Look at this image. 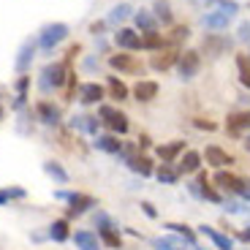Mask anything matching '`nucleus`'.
Listing matches in <instances>:
<instances>
[{
  "label": "nucleus",
  "instance_id": "nucleus-22",
  "mask_svg": "<svg viewBox=\"0 0 250 250\" xmlns=\"http://www.w3.org/2000/svg\"><path fill=\"white\" fill-rule=\"evenodd\" d=\"M133 22H136V27L142 33H158V19H155V14H150V11H136L133 14Z\"/></svg>",
  "mask_w": 250,
  "mask_h": 250
},
{
  "label": "nucleus",
  "instance_id": "nucleus-16",
  "mask_svg": "<svg viewBox=\"0 0 250 250\" xmlns=\"http://www.w3.org/2000/svg\"><path fill=\"white\" fill-rule=\"evenodd\" d=\"M201 169V155L196 150H185L180 158V166H177V171L180 174H196V171Z\"/></svg>",
  "mask_w": 250,
  "mask_h": 250
},
{
  "label": "nucleus",
  "instance_id": "nucleus-40",
  "mask_svg": "<svg viewBox=\"0 0 250 250\" xmlns=\"http://www.w3.org/2000/svg\"><path fill=\"white\" fill-rule=\"evenodd\" d=\"M188 36H190V27H188V25L185 27H182V25L174 27V41H182V38H188Z\"/></svg>",
  "mask_w": 250,
  "mask_h": 250
},
{
  "label": "nucleus",
  "instance_id": "nucleus-19",
  "mask_svg": "<svg viewBox=\"0 0 250 250\" xmlns=\"http://www.w3.org/2000/svg\"><path fill=\"white\" fill-rule=\"evenodd\" d=\"M199 234H204V237H209L215 245H218V250H234V239L226 237V234L215 231L212 226H199Z\"/></svg>",
  "mask_w": 250,
  "mask_h": 250
},
{
  "label": "nucleus",
  "instance_id": "nucleus-12",
  "mask_svg": "<svg viewBox=\"0 0 250 250\" xmlns=\"http://www.w3.org/2000/svg\"><path fill=\"white\" fill-rule=\"evenodd\" d=\"M226 131L231 136H242V133L250 131V112H237V114H229L226 120Z\"/></svg>",
  "mask_w": 250,
  "mask_h": 250
},
{
  "label": "nucleus",
  "instance_id": "nucleus-33",
  "mask_svg": "<svg viewBox=\"0 0 250 250\" xmlns=\"http://www.w3.org/2000/svg\"><path fill=\"white\" fill-rule=\"evenodd\" d=\"M163 229H169V231H174V234H180L182 239H185L188 245H196V234L188 229V226H182V223H166Z\"/></svg>",
  "mask_w": 250,
  "mask_h": 250
},
{
  "label": "nucleus",
  "instance_id": "nucleus-13",
  "mask_svg": "<svg viewBox=\"0 0 250 250\" xmlns=\"http://www.w3.org/2000/svg\"><path fill=\"white\" fill-rule=\"evenodd\" d=\"M71 239H74L76 250H101V237L87 229H79L76 234H71Z\"/></svg>",
  "mask_w": 250,
  "mask_h": 250
},
{
  "label": "nucleus",
  "instance_id": "nucleus-29",
  "mask_svg": "<svg viewBox=\"0 0 250 250\" xmlns=\"http://www.w3.org/2000/svg\"><path fill=\"white\" fill-rule=\"evenodd\" d=\"M237 74H239V82L250 90V57L248 55H237Z\"/></svg>",
  "mask_w": 250,
  "mask_h": 250
},
{
  "label": "nucleus",
  "instance_id": "nucleus-21",
  "mask_svg": "<svg viewBox=\"0 0 250 250\" xmlns=\"http://www.w3.org/2000/svg\"><path fill=\"white\" fill-rule=\"evenodd\" d=\"M123 161H125V166H128V169L136 171V174H142V177H150L152 171H155V169H152V161L147 155H142V158L133 155V158H123Z\"/></svg>",
  "mask_w": 250,
  "mask_h": 250
},
{
  "label": "nucleus",
  "instance_id": "nucleus-46",
  "mask_svg": "<svg viewBox=\"0 0 250 250\" xmlns=\"http://www.w3.org/2000/svg\"><path fill=\"white\" fill-rule=\"evenodd\" d=\"M242 144H245V150L250 152V133H248V136H245V142H242Z\"/></svg>",
  "mask_w": 250,
  "mask_h": 250
},
{
  "label": "nucleus",
  "instance_id": "nucleus-20",
  "mask_svg": "<svg viewBox=\"0 0 250 250\" xmlns=\"http://www.w3.org/2000/svg\"><path fill=\"white\" fill-rule=\"evenodd\" d=\"M95 150H104V152H109V155H123V142H120L117 136H95Z\"/></svg>",
  "mask_w": 250,
  "mask_h": 250
},
{
  "label": "nucleus",
  "instance_id": "nucleus-34",
  "mask_svg": "<svg viewBox=\"0 0 250 250\" xmlns=\"http://www.w3.org/2000/svg\"><path fill=\"white\" fill-rule=\"evenodd\" d=\"M109 93H112V98H117V101L128 98V87H125L117 76H109Z\"/></svg>",
  "mask_w": 250,
  "mask_h": 250
},
{
  "label": "nucleus",
  "instance_id": "nucleus-3",
  "mask_svg": "<svg viewBox=\"0 0 250 250\" xmlns=\"http://www.w3.org/2000/svg\"><path fill=\"white\" fill-rule=\"evenodd\" d=\"M68 65L65 62H49L44 71H41V90L49 93V90H60L65 82H68Z\"/></svg>",
  "mask_w": 250,
  "mask_h": 250
},
{
  "label": "nucleus",
  "instance_id": "nucleus-4",
  "mask_svg": "<svg viewBox=\"0 0 250 250\" xmlns=\"http://www.w3.org/2000/svg\"><path fill=\"white\" fill-rule=\"evenodd\" d=\"M57 199H65L68 201V218H79L90 209V207H98V201L93 196H84V193H55Z\"/></svg>",
  "mask_w": 250,
  "mask_h": 250
},
{
  "label": "nucleus",
  "instance_id": "nucleus-35",
  "mask_svg": "<svg viewBox=\"0 0 250 250\" xmlns=\"http://www.w3.org/2000/svg\"><path fill=\"white\" fill-rule=\"evenodd\" d=\"M128 17H131V6H128V3H120V6L112 8L109 22H112V25H117V22H123V19H128Z\"/></svg>",
  "mask_w": 250,
  "mask_h": 250
},
{
  "label": "nucleus",
  "instance_id": "nucleus-11",
  "mask_svg": "<svg viewBox=\"0 0 250 250\" xmlns=\"http://www.w3.org/2000/svg\"><path fill=\"white\" fill-rule=\"evenodd\" d=\"M215 182H218V188L220 190H226V193H234V196H239L242 193V177H237V174H229V171H223L220 169L218 174H215Z\"/></svg>",
  "mask_w": 250,
  "mask_h": 250
},
{
  "label": "nucleus",
  "instance_id": "nucleus-5",
  "mask_svg": "<svg viewBox=\"0 0 250 250\" xmlns=\"http://www.w3.org/2000/svg\"><path fill=\"white\" fill-rule=\"evenodd\" d=\"M201 68V55L196 49H188L180 52V60H177V71H180V79H193Z\"/></svg>",
  "mask_w": 250,
  "mask_h": 250
},
{
  "label": "nucleus",
  "instance_id": "nucleus-10",
  "mask_svg": "<svg viewBox=\"0 0 250 250\" xmlns=\"http://www.w3.org/2000/svg\"><path fill=\"white\" fill-rule=\"evenodd\" d=\"M204 161L209 163V166H215V169H226V166H231V163H234V155H229L226 150H220V147L209 144V147L204 150Z\"/></svg>",
  "mask_w": 250,
  "mask_h": 250
},
{
  "label": "nucleus",
  "instance_id": "nucleus-1",
  "mask_svg": "<svg viewBox=\"0 0 250 250\" xmlns=\"http://www.w3.org/2000/svg\"><path fill=\"white\" fill-rule=\"evenodd\" d=\"M65 38H68V25H65V22H52V25L41 27V33H38L36 41H38V46L49 55L57 44H62V41H65Z\"/></svg>",
  "mask_w": 250,
  "mask_h": 250
},
{
  "label": "nucleus",
  "instance_id": "nucleus-41",
  "mask_svg": "<svg viewBox=\"0 0 250 250\" xmlns=\"http://www.w3.org/2000/svg\"><path fill=\"white\" fill-rule=\"evenodd\" d=\"M142 209H144V215H147V218H158V212H155V207H152L150 201H142Z\"/></svg>",
  "mask_w": 250,
  "mask_h": 250
},
{
  "label": "nucleus",
  "instance_id": "nucleus-18",
  "mask_svg": "<svg viewBox=\"0 0 250 250\" xmlns=\"http://www.w3.org/2000/svg\"><path fill=\"white\" fill-rule=\"evenodd\" d=\"M36 46H38V41H33V38H27L25 44H22L19 57H17V71H27V68H30L33 57H36Z\"/></svg>",
  "mask_w": 250,
  "mask_h": 250
},
{
  "label": "nucleus",
  "instance_id": "nucleus-2",
  "mask_svg": "<svg viewBox=\"0 0 250 250\" xmlns=\"http://www.w3.org/2000/svg\"><path fill=\"white\" fill-rule=\"evenodd\" d=\"M98 120L104 125H106L112 133H128V128H131V120H128V114L120 112L117 106H109V104H104V106L98 109Z\"/></svg>",
  "mask_w": 250,
  "mask_h": 250
},
{
  "label": "nucleus",
  "instance_id": "nucleus-7",
  "mask_svg": "<svg viewBox=\"0 0 250 250\" xmlns=\"http://www.w3.org/2000/svg\"><path fill=\"white\" fill-rule=\"evenodd\" d=\"M158 93H161V84L152 82V79H142V82H136V87H133V98H136L139 104H150V101H155Z\"/></svg>",
  "mask_w": 250,
  "mask_h": 250
},
{
  "label": "nucleus",
  "instance_id": "nucleus-39",
  "mask_svg": "<svg viewBox=\"0 0 250 250\" xmlns=\"http://www.w3.org/2000/svg\"><path fill=\"white\" fill-rule=\"evenodd\" d=\"M193 125L199 128V131H215V128H218V125L212 123V120H201V117H196V120H193Z\"/></svg>",
  "mask_w": 250,
  "mask_h": 250
},
{
  "label": "nucleus",
  "instance_id": "nucleus-47",
  "mask_svg": "<svg viewBox=\"0 0 250 250\" xmlns=\"http://www.w3.org/2000/svg\"><path fill=\"white\" fill-rule=\"evenodd\" d=\"M196 250H201V248H196Z\"/></svg>",
  "mask_w": 250,
  "mask_h": 250
},
{
  "label": "nucleus",
  "instance_id": "nucleus-27",
  "mask_svg": "<svg viewBox=\"0 0 250 250\" xmlns=\"http://www.w3.org/2000/svg\"><path fill=\"white\" fill-rule=\"evenodd\" d=\"M166 46V38L161 33H144L142 36V49H152V52H163Z\"/></svg>",
  "mask_w": 250,
  "mask_h": 250
},
{
  "label": "nucleus",
  "instance_id": "nucleus-44",
  "mask_svg": "<svg viewBox=\"0 0 250 250\" xmlns=\"http://www.w3.org/2000/svg\"><path fill=\"white\" fill-rule=\"evenodd\" d=\"M90 30H93L95 36H101V30H104V22H93V25H90Z\"/></svg>",
  "mask_w": 250,
  "mask_h": 250
},
{
  "label": "nucleus",
  "instance_id": "nucleus-25",
  "mask_svg": "<svg viewBox=\"0 0 250 250\" xmlns=\"http://www.w3.org/2000/svg\"><path fill=\"white\" fill-rule=\"evenodd\" d=\"M98 237H101V245H106L112 250H123V237H120L117 229H98Z\"/></svg>",
  "mask_w": 250,
  "mask_h": 250
},
{
  "label": "nucleus",
  "instance_id": "nucleus-15",
  "mask_svg": "<svg viewBox=\"0 0 250 250\" xmlns=\"http://www.w3.org/2000/svg\"><path fill=\"white\" fill-rule=\"evenodd\" d=\"M36 114L44 125H57L60 123V109L52 104V101H38L36 104Z\"/></svg>",
  "mask_w": 250,
  "mask_h": 250
},
{
  "label": "nucleus",
  "instance_id": "nucleus-6",
  "mask_svg": "<svg viewBox=\"0 0 250 250\" xmlns=\"http://www.w3.org/2000/svg\"><path fill=\"white\" fill-rule=\"evenodd\" d=\"M114 44L125 52H139L142 49V36H139L136 30H131V27H120V30L114 33Z\"/></svg>",
  "mask_w": 250,
  "mask_h": 250
},
{
  "label": "nucleus",
  "instance_id": "nucleus-30",
  "mask_svg": "<svg viewBox=\"0 0 250 250\" xmlns=\"http://www.w3.org/2000/svg\"><path fill=\"white\" fill-rule=\"evenodd\" d=\"M152 8H155V19H158V22H163V25H171V22H174L171 6L166 3V0H158V3H155Z\"/></svg>",
  "mask_w": 250,
  "mask_h": 250
},
{
  "label": "nucleus",
  "instance_id": "nucleus-31",
  "mask_svg": "<svg viewBox=\"0 0 250 250\" xmlns=\"http://www.w3.org/2000/svg\"><path fill=\"white\" fill-rule=\"evenodd\" d=\"M155 177H158V182H163V185H174V182L180 180V171L171 169L169 163H163L161 169L155 171Z\"/></svg>",
  "mask_w": 250,
  "mask_h": 250
},
{
  "label": "nucleus",
  "instance_id": "nucleus-26",
  "mask_svg": "<svg viewBox=\"0 0 250 250\" xmlns=\"http://www.w3.org/2000/svg\"><path fill=\"white\" fill-rule=\"evenodd\" d=\"M49 237L55 239V242H65V239L71 237V229H68V220L65 218H60V220H55V223L49 226Z\"/></svg>",
  "mask_w": 250,
  "mask_h": 250
},
{
  "label": "nucleus",
  "instance_id": "nucleus-17",
  "mask_svg": "<svg viewBox=\"0 0 250 250\" xmlns=\"http://www.w3.org/2000/svg\"><path fill=\"white\" fill-rule=\"evenodd\" d=\"M104 98V87H101L98 82H84L79 87V101L82 104H98Z\"/></svg>",
  "mask_w": 250,
  "mask_h": 250
},
{
  "label": "nucleus",
  "instance_id": "nucleus-42",
  "mask_svg": "<svg viewBox=\"0 0 250 250\" xmlns=\"http://www.w3.org/2000/svg\"><path fill=\"white\" fill-rule=\"evenodd\" d=\"M239 38H242V41H248V38H250V25H248V22L239 27Z\"/></svg>",
  "mask_w": 250,
  "mask_h": 250
},
{
  "label": "nucleus",
  "instance_id": "nucleus-43",
  "mask_svg": "<svg viewBox=\"0 0 250 250\" xmlns=\"http://www.w3.org/2000/svg\"><path fill=\"white\" fill-rule=\"evenodd\" d=\"M239 196H242V199H250V180L242 182V193H239Z\"/></svg>",
  "mask_w": 250,
  "mask_h": 250
},
{
  "label": "nucleus",
  "instance_id": "nucleus-9",
  "mask_svg": "<svg viewBox=\"0 0 250 250\" xmlns=\"http://www.w3.org/2000/svg\"><path fill=\"white\" fill-rule=\"evenodd\" d=\"M109 65L114 71H120V74H136V71H142V62L133 55H112L109 57Z\"/></svg>",
  "mask_w": 250,
  "mask_h": 250
},
{
  "label": "nucleus",
  "instance_id": "nucleus-38",
  "mask_svg": "<svg viewBox=\"0 0 250 250\" xmlns=\"http://www.w3.org/2000/svg\"><path fill=\"white\" fill-rule=\"evenodd\" d=\"M152 248H155V250H180L174 242H169V239H161V237L152 239Z\"/></svg>",
  "mask_w": 250,
  "mask_h": 250
},
{
  "label": "nucleus",
  "instance_id": "nucleus-28",
  "mask_svg": "<svg viewBox=\"0 0 250 250\" xmlns=\"http://www.w3.org/2000/svg\"><path fill=\"white\" fill-rule=\"evenodd\" d=\"M44 171L52 177V180L60 182V185H65V182H68V171L62 169L60 163H55V161H46V163H44Z\"/></svg>",
  "mask_w": 250,
  "mask_h": 250
},
{
  "label": "nucleus",
  "instance_id": "nucleus-23",
  "mask_svg": "<svg viewBox=\"0 0 250 250\" xmlns=\"http://www.w3.org/2000/svg\"><path fill=\"white\" fill-rule=\"evenodd\" d=\"M177 60H180V55H177V52H158V55L150 60V65L155 71H169L171 65H177Z\"/></svg>",
  "mask_w": 250,
  "mask_h": 250
},
{
  "label": "nucleus",
  "instance_id": "nucleus-14",
  "mask_svg": "<svg viewBox=\"0 0 250 250\" xmlns=\"http://www.w3.org/2000/svg\"><path fill=\"white\" fill-rule=\"evenodd\" d=\"M155 152H158V158H161L163 163H174L177 158L185 152V142H182V139H174V142H169V144H161Z\"/></svg>",
  "mask_w": 250,
  "mask_h": 250
},
{
  "label": "nucleus",
  "instance_id": "nucleus-8",
  "mask_svg": "<svg viewBox=\"0 0 250 250\" xmlns=\"http://www.w3.org/2000/svg\"><path fill=\"white\" fill-rule=\"evenodd\" d=\"M190 193L201 196V199H207V201H212V204H220V193L207 182V174H199V180L190 182Z\"/></svg>",
  "mask_w": 250,
  "mask_h": 250
},
{
  "label": "nucleus",
  "instance_id": "nucleus-32",
  "mask_svg": "<svg viewBox=\"0 0 250 250\" xmlns=\"http://www.w3.org/2000/svg\"><path fill=\"white\" fill-rule=\"evenodd\" d=\"M226 46H229V41H226V38H220V36H207L204 38V49L209 52V55H220Z\"/></svg>",
  "mask_w": 250,
  "mask_h": 250
},
{
  "label": "nucleus",
  "instance_id": "nucleus-24",
  "mask_svg": "<svg viewBox=\"0 0 250 250\" xmlns=\"http://www.w3.org/2000/svg\"><path fill=\"white\" fill-rule=\"evenodd\" d=\"M229 22H231V14H226L223 8H218V11L204 17V25L212 27V30H223V27H229Z\"/></svg>",
  "mask_w": 250,
  "mask_h": 250
},
{
  "label": "nucleus",
  "instance_id": "nucleus-45",
  "mask_svg": "<svg viewBox=\"0 0 250 250\" xmlns=\"http://www.w3.org/2000/svg\"><path fill=\"white\" fill-rule=\"evenodd\" d=\"M239 239H242V242H250V226H248V229H242V231H239Z\"/></svg>",
  "mask_w": 250,
  "mask_h": 250
},
{
  "label": "nucleus",
  "instance_id": "nucleus-37",
  "mask_svg": "<svg viewBox=\"0 0 250 250\" xmlns=\"http://www.w3.org/2000/svg\"><path fill=\"white\" fill-rule=\"evenodd\" d=\"M11 199H25V190L22 188H3L0 190V204H6Z\"/></svg>",
  "mask_w": 250,
  "mask_h": 250
},
{
  "label": "nucleus",
  "instance_id": "nucleus-36",
  "mask_svg": "<svg viewBox=\"0 0 250 250\" xmlns=\"http://www.w3.org/2000/svg\"><path fill=\"white\" fill-rule=\"evenodd\" d=\"M27 87H30V76H19L17 79V104H14V106H22V104H25Z\"/></svg>",
  "mask_w": 250,
  "mask_h": 250
}]
</instances>
